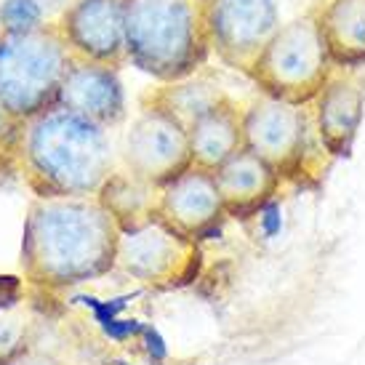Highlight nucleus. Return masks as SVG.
<instances>
[{
    "mask_svg": "<svg viewBox=\"0 0 365 365\" xmlns=\"http://www.w3.org/2000/svg\"><path fill=\"white\" fill-rule=\"evenodd\" d=\"M0 38H3V27H0Z\"/></svg>",
    "mask_w": 365,
    "mask_h": 365,
    "instance_id": "cd10ccee",
    "label": "nucleus"
},
{
    "mask_svg": "<svg viewBox=\"0 0 365 365\" xmlns=\"http://www.w3.org/2000/svg\"><path fill=\"white\" fill-rule=\"evenodd\" d=\"M158 219L168 230L182 235L192 243L208 240L227 222L222 195L216 187V176L203 168H187L173 182L160 187Z\"/></svg>",
    "mask_w": 365,
    "mask_h": 365,
    "instance_id": "9b49d317",
    "label": "nucleus"
},
{
    "mask_svg": "<svg viewBox=\"0 0 365 365\" xmlns=\"http://www.w3.org/2000/svg\"><path fill=\"white\" fill-rule=\"evenodd\" d=\"M144 328L147 325L139 323V320H120V317H115V320L102 325L104 334L110 336V339H115V341H125V339H133V336H142Z\"/></svg>",
    "mask_w": 365,
    "mask_h": 365,
    "instance_id": "5701e85b",
    "label": "nucleus"
},
{
    "mask_svg": "<svg viewBox=\"0 0 365 365\" xmlns=\"http://www.w3.org/2000/svg\"><path fill=\"white\" fill-rule=\"evenodd\" d=\"M16 168L32 197H96L120 165L110 128L56 104L21 123Z\"/></svg>",
    "mask_w": 365,
    "mask_h": 365,
    "instance_id": "f03ea898",
    "label": "nucleus"
},
{
    "mask_svg": "<svg viewBox=\"0 0 365 365\" xmlns=\"http://www.w3.org/2000/svg\"><path fill=\"white\" fill-rule=\"evenodd\" d=\"M70 64L72 53L56 21H46L41 30L24 35H3L0 107L19 125L56 107Z\"/></svg>",
    "mask_w": 365,
    "mask_h": 365,
    "instance_id": "39448f33",
    "label": "nucleus"
},
{
    "mask_svg": "<svg viewBox=\"0 0 365 365\" xmlns=\"http://www.w3.org/2000/svg\"><path fill=\"white\" fill-rule=\"evenodd\" d=\"M118 269L147 288L173 291L200 277L203 251L200 243L187 240L155 219L136 232L120 235Z\"/></svg>",
    "mask_w": 365,
    "mask_h": 365,
    "instance_id": "0eeeda50",
    "label": "nucleus"
},
{
    "mask_svg": "<svg viewBox=\"0 0 365 365\" xmlns=\"http://www.w3.org/2000/svg\"><path fill=\"white\" fill-rule=\"evenodd\" d=\"M120 165L142 182L165 187L179 173L192 168L187 128L160 107L142 104L123 136Z\"/></svg>",
    "mask_w": 365,
    "mask_h": 365,
    "instance_id": "1a4fd4ad",
    "label": "nucleus"
},
{
    "mask_svg": "<svg viewBox=\"0 0 365 365\" xmlns=\"http://www.w3.org/2000/svg\"><path fill=\"white\" fill-rule=\"evenodd\" d=\"M243 115L245 104L235 102L232 96H224L213 110L205 112L203 118H197L187 128L192 165L216 173L230 158L245 150Z\"/></svg>",
    "mask_w": 365,
    "mask_h": 365,
    "instance_id": "2eb2a0df",
    "label": "nucleus"
},
{
    "mask_svg": "<svg viewBox=\"0 0 365 365\" xmlns=\"http://www.w3.org/2000/svg\"><path fill=\"white\" fill-rule=\"evenodd\" d=\"M323 46L336 70L365 64V0H323L312 9Z\"/></svg>",
    "mask_w": 365,
    "mask_h": 365,
    "instance_id": "dca6fc26",
    "label": "nucleus"
},
{
    "mask_svg": "<svg viewBox=\"0 0 365 365\" xmlns=\"http://www.w3.org/2000/svg\"><path fill=\"white\" fill-rule=\"evenodd\" d=\"M59 104L64 110L83 115L104 128H118L128 115L120 70L110 64L72 56L70 70L61 83Z\"/></svg>",
    "mask_w": 365,
    "mask_h": 365,
    "instance_id": "ddd939ff",
    "label": "nucleus"
},
{
    "mask_svg": "<svg viewBox=\"0 0 365 365\" xmlns=\"http://www.w3.org/2000/svg\"><path fill=\"white\" fill-rule=\"evenodd\" d=\"M11 365H67L59 357L48 355V352H38V349H27L21 357H16Z\"/></svg>",
    "mask_w": 365,
    "mask_h": 365,
    "instance_id": "b1692460",
    "label": "nucleus"
},
{
    "mask_svg": "<svg viewBox=\"0 0 365 365\" xmlns=\"http://www.w3.org/2000/svg\"><path fill=\"white\" fill-rule=\"evenodd\" d=\"M208 46L230 70L248 75L280 30V0H203Z\"/></svg>",
    "mask_w": 365,
    "mask_h": 365,
    "instance_id": "6e6552de",
    "label": "nucleus"
},
{
    "mask_svg": "<svg viewBox=\"0 0 365 365\" xmlns=\"http://www.w3.org/2000/svg\"><path fill=\"white\" fill-rule=\"evenodd\" d=\"M9 168H14V165H9V163H0V173H3V171H9Z\"/></svg>",
    "mask_w": 365,
    "mask_h": 365,
    "instance_id": "a878e982",
    "label": "nucleus"
},
{
    "mask_svg": "<svg viewBox=\"0 0 365 365\" xmlns=\"http://www.w3.org/2000/svg\"><path fill=\"white\" fill-rule=\"evenodd\" d=\"M115 365H131V363H123V360H115Z\"/></svg>",
    "mask_w": 365,
    "mask_h": 365,
    "instance_id": "bb28decb",
    "label": "nucleus"
},
{
    "mask_svg": "<svg viewBox=\"0 0 365 365\" xmlns=\"http://www.w3.org/2000/svg\"><path fill=\"white\" fill-rule=\"evenodd\" d=\"M334 70L314 14L309 11L304 16L280 24V30L272 35V41L259 53L245 78L254 83L262 96L307 107L317 99Z\"/></svg>",
    "mask_w": 365,
    "mask_h": 365,
    "instance_id": "423d86ee",
    "label": "nucleus"
},
{
    "mask_svg": "<svg viewBox=\"0 0 365 365\" xmlns=\"http://www.w3.org/2000/svg\"><path fill=\"white\" fill-rule=\"evenodd\" d=\"M21 125L14 123L0 107V163H9L16 168V142H19Z\"/></svg>",
    "mask_w": 365,
    "mask_h": 365,
    "instance_id": "4be33fe9",
    "label": "nucleus"
},
{
    "mask_svg": "<svg viewBox=\"0 0 365 365\" xmlns=\"http://www.w3.org/2000/svg\"><path fill=\"white\" fill-rule=\"evenodd\" d=\"M99 203L112 213V219L118 222L120 232H136L158 219V200H160V187L136 179L125 168H118L112 173L102 192L96 195Z\"/></svg>",
    "mask_w": 365,
    "mask_h": 365,
    "instance_id": "f3484780",
    "label": "nucleus"
},
{
    "mask_svg": "<svg viewBox=\"0 0 365 365\" xmlns=\"http://www.w3.org/2000/svg\"><path fill=\"white\" fill-rule=\"evenodd\" d=\"M75 59L118 67L125 56V0H70L56 19Z\"/></svg>",
    "mask_w": 365,
    "mask_h": 365,
    "instance_id": "9d476101",
    "label": "nucleus"
},
{
    "mask_svg": "<svg viewBox=\"0 0 365 365\" xmlns=\"http://www.w3.org/2000/svg\"><path fill=\"white\" fill-rule=\"evenodd\" d=\"M230 93L224 91L219 83L205 75H192L176 83H160L158 88L147 91L142 96V104H153L168 112L171 118L182 123L184 128H190L197 118H203L205 112L213 110Z\"/></svg>",
    "mask_w": 365,
    "mask_h": 365,
    "instance_id": "a211bd4d",
    "label": "nucleus"
},
{
    "mask_svg": "<svg viewBox=\"0 0 365 365\" xmlns=\"http://www.w3.org/2000/svg\"><path fill=\"white\" fill-rule=\"evenodd\" d=\"M312 118L328 155L349 158L365 120V83L355 70H334L312 102Z\"/></svg>",
    "mask_w": 365,
    "mask_h": 365,
    "instance_id": "f8f14e48",
    "label": "nucleus"
},
{
    "mask_svg": "<svg viewBox=\"0 0 365 365\" xmlns=\"http://www.w3.org/2000/svg\"><path fill=\"white\" fill-rule=\"evenodd\" d=\"M213 176H216L227 219H237V222L256 219L264 208H269L277 200L283 187V179L277 176V171L251 150H240Z\"/></svg>",
    "mask_w": 365,
    "mask_h": 365,
    "instance_id": "4468645a",
    "label": "nucleus"
},
{
    "mask_svg": "<svg viewBox=\"0 0 365 365\" xmlns=\"http://www.w3.org/2000/svg\"><path fill=\"white\" fill-rule=\"evenodd\" d=\"M46 24V11L41 0H3L0 6V27L3 35H24Z\"/></svg>",
    "mask_w": 365,
    "mask_h": 365,
    "instance_id": "6ab92c4d",
    "label": "nucleus"
},
{
    "mask_svg": "<svg viewBox=\"0 0 365 365\" xmlns=\"http://www.w3.org/2000/svg\"><path fill=\"white\" fill-rule=\"evenodd\" d=\"M245 150L269 163L283 184L317 190L334 158L323 147L314 128L312 104L296 107L269 96H256L243 115Z\"/></svg>",
    "mask_w": 365,
    "mask_h": 365,
    "instance_id": "20e7f679",
    "label": "nucleus"
},
{
    "mask_svg": "<svg viewBox=\"0 0 365 365\" xmlns=\"http://www.w3.org/2000/svg\"><path fill=\"white\" fill-rule=\"evenodd\" d=\"M30 349V320L19 312L0 314V365H11Z\"/></svg>",
    "mask_w": 365,
    "mask_h": 365,
    "instance_id": "aec40b11",
    "label": "nucleus"
},
{
    "mask_svg": "<svg viewBox=\"0 0 365 365\" xmlns=\"http://www.w3.org/2000/svg\"><path fill=\"white\" fill-rule=\"evenodd\" d=\"M120 227L99 197H32L19 269L27 288L59 294L118 269Z\"/></svg>",
    "mask_w": 365,
    "mask_h": 365,
    "instance_id": "f257e3e1",
    "label": "nucleus"
},
{
    "mask_svg": "<svg viewBox=\"0 0 365 365\" xmlns=\"http://www.w3.org/2000/svg\"><path fill=\"white\" fill-rule=\"evenodd\" d=\"M125 56L158 83L197 75L211 56L203 0H125Z\"/></svg>",
    "mask_w": 365,
    "mask_h": 365,
    "instance_id": "7ed1b4c3",
    "label": "nucleus"
},
{
    "mask_svg": "<svg viewBox=\"0 0 365 365\" xmlns=\"http://www.w3.org/2000/svg\"><path fill=\"white\" fill-rule=\"evenodd\" d=\"M144 339H147V349H150V355L155 357V360H163L165 357V344H163V339L158 334H155V328H144Z\"/></svg>",
    "mask_w": 365,
    "mask_h": 365,
    "instance_id": "393cba45",
    "label": "nucleus"
},
{
    "mask_svg": "<svg viewBox=\"0 0 365 365\" xmlns=\"http://www.w3.org/2000/svg\"><path fill=\"white\" fill-rule=\"evenodd\" d=\"M27 294V283L21 274H0V314L19 309Z\"/></svg>",
    "mask_w": 365,
    "mask_h": 365,
    "instance_id": "412c9836",
    "label": "nucleus"
}]
</instances>
